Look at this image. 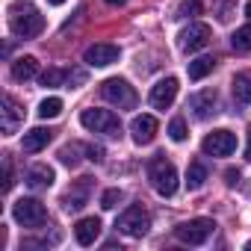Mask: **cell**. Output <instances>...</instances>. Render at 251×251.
Listing matches in <instances>:
<instances>
[{"mask_svg":"<svg viewBox=\"0 0 251 251\" xmlns=\"http://www.w3.org/2000/svg\"><path fill=\"white\" fill-rule=\"evenodd\" d=\"M9 27L18 39H36L42 30H45V18L39 15L36 6H21L15 3L9 9Z\"/></svg>","mask_w":251,"mask_h":251,"instance_id":"1","label":"cell"},{"mask_svg":"<svg viewBox=\"0 0 251 251\" xmlns=\"http://www.w3.org/2000/svg\"><path fill=\"white\" fill-rule=\"evenodd\" d=\"M148 180H151V186L157 189V195L172 198V195L177 192V169H175V163L166 160V157L151 160V166H148Z\"/></svg>","mask_w":251,"mask_h":251,"instance_id":"2","label":"cell"},{"mask_svg":"<svg viewBox=\"0 0 251 251\" xmlns=\"http://www.w3.org/2000/svg\"><path fill=\"white\" fill-rule=\"evenodd\" d=\"M100 98H103L106 103L118 106V109H133V106L139 103L136 89H133L127 80H121V77H109V80L100 86Z\"/></svg>","mask_w":251,"mask_h":251,"instance_id":"3","label":"cell"},{"mask_svg":"<svg viewBox=\"0 0 251 251\" xmlns=\"http://www.w3.org/2000/svg\"><path fill=\"white\" fill-rule=\"evenodd\" d=\"M80 124L86 130H92V133H103V136H121V121H118V115L115 112H109V109H83L80 112Z\"/></svg>","mask_w":251,"mask_h":251,"instance_id":"4","label":"cell"},{"mask_svg":"<svg viewBox=\"0 0 251 251\" xmlns=\"http://www.w3.org/2000/svg\"><path fill=\"white\" fill-rule=\"evenodd\" d=\"M216 230V222L213 219H189V222H180L175 227V236L186 245H204Z\"/></svg>","mask_w":251,"mask_h":251,"instance_id":"5","label":"cell"},{"mask_svg":"<svg viewBox=\"0 0 251 251\" xmlns=\"http://www.w3.org/2000/svg\"><path fill=\"white\" fill-rule=\"evenodd\" d=\"M115 227H118L124 236L139 239V236H145V233H148V227H151V216H148L139 204H133V207H127V210H124V213L118 216Z\"/></svg>","mask_w":251,"mask_h":251,"instance_id":"6","label":"cell"},{"mask_svg":"<svg viewBox=\"0 0 251 251\" xmlns=\"http://www.w3.org/2000/svg\"><path fill=\"white\" fill-rule=\"evenodd\" d=\"M12 216H15V222L24 225V227H42V225L48 222V210H45V204L36 201V198H18V201L12 204Z\"/></svg>","mask_w":251,"mask_h":251,"instance_id":"7","label":"cell"},{"mask_svg":"<svg viewBox=\"0 0 251 251\" xmlns=\"http://www.w3.org/2000/svg\"><path fill=\"white\" fill-rule=\"evenodd\" d=\"M210 39H213V33H210L207 24H189V27L180 30V36H177V48H180L183 53H195V50L207 48Z\"/></svg>","mask_w":251,"mask_h":251,"instance_id":"8","label":"cell"},{"mask_svg":"<svg viewBox=\"0 0 251 251\" xmlns=\"http://www.w3.org/2000/svg\"><path fill=\"white\" fill-rule=\"evenodd\" d=\"M201 148H204V154H210V157H230V154L236 151V136H233L230 130H213V133L204 136Z\"/></svg>","mask_w":251,"mask_h":251,"instance_id":"9","label":"cell"},{"mask_svg":"<svg viewBox=\"0 0 251 251\" xmlns=\"http://www.w3.org/2000/svg\"><path fill=\"white\" fill-rule=\"evenodd\" d=\"M24 121V109L21 103L12 98V95H3V100H0V130H3L6 136H12Z\"/></svg>","mask_w":251,"mask_h":251,"instance_id":"10","label":"cell"},{"mask_svg":"<svg viewBox=\"0 0 251 251\" xmlns=\"http://www.w3.org/2000/svg\"><path fill=\"white\" fill-rule=\"evenodd\" d=\"M157 130H160V124H157L154 115H136L130 121V136H133L136 145H151L154 136H157Z\"/></svg>","mask_w":251,"mask_h":251,"instance_id":"11","label":"cell"},{"mask_svg":"<svg viewBox=\"0 0 251 251\" xmlns=\"http://www.w3.org/2000/svg\"><path fill=\"white\" fill-rule=\"evenodd\" d=\"M118 56H121V50H118L115 45H106V42L92 45V48H86V53H83V59H86L89 65H95V68H106V65L118 62Z\"/></svg>","mask_w":251,"mask_h":251,"instance_id":"12","label":"cell"},{"mask_svg":"<svg viewBox=\"0 0 251 251\" xmlns=\"http://www.w3.org/2000/svg\"><path fill=\"white\" fill-rule=\"evenodd\" d=\"M177 77H163L154 89H151V106H157V109H169L172 103H175V98H177Z\"/></svg>","mask_w":251,"mask_h":251,"instance_id":"13","label":"cell"},{"mask_svg":"<svg viewBox=\"0 0 251 251\" xmlns=\"http://www.w3.org/2000/svg\"><path fill=\"white\" fill-rule=\"evenodd\" d=\"M89 186H92V177H80V183L74 186V189H68L65 192V198H62V207L71 213H77V210H83L86 207V201H89Z\"/></svg>","mask_w":251,"mask_h":251,"instance_id":"14","label":"cell"},{"mask_svg":"<svg viewBox=\"0 0 251 251\" xmlns=\"http://www.w3.org/2000/svg\"><path fill=\"white\" fill-rule=\"evenodd\" d=\"M50 139H53V130H50V127H33L30 133H24L21 148H24L27 154H39L42 148H48Z\"/></svg>","mask_w":251,"mask_h":251,"instance_id":"15","label":"cell"},{"mask_svg":"<svg viewBox=\"0 0 251 251\" xmlns=\"http://www.w3.org/2000/svg\"><path fill=\"white\" fill-rule=\"evenodd\" d=\"M74 236H77L80 245H95V239L100 236V219H95V216L80 219V222L74 225Z\"/></svg>","mask_w":251,"mask_h":251,"instance_id":"16","label":"cell"},{"mask_svg":"<svg viewBox=\"0 0 251 251\" xmlns=\"http://www.w3.org/2000/svg\"><path fill=\"white\" fill-rule=\"evenodd\" d=\"M198 118H207L210 112H213V106H216V92L213 89H204V92H195L192 98H189V103H186Z\"/></svg>","mask_w":251,"mask_h":251,"instance_id":"17","label":"cell"},{"mask_svg":"<svg viewBox=\"0 0 251 251\" xmlns=\"http://www.w3.org/2000/svg\"><path fill=\"white\" fill-rule=\"evenodd\" d=\"M36 74H39V62H36V56H18V59L12 62V80L27 83V80H33Z\"/></svg>","mask_w":251,"mask_h":251,"instance_id":"18","label":"cell"},{"mask_svg":"<svg viewBox=\"0 0 251 251\" xmlns=\"http://www.w3.org/2000/svg\"><path fill=\"white\" fill-rule=\"evenodd\" d=\"M53 183V169H48V166H33L30 172H27V186L30 189H48Z\"/></svg>","mask_w":251,"mask_h":251,"instance_id":"19","label":"cell"},{"mask_svg":"<svg viewBox=\"0 0 251 251\" xmlns=\"http://www.w3.org/2000/svg\"><path fill=\"white\" fill-rule=\"evenodd\" d=\"M233 98L239 103H251V71H239L233 77Z\"/></svg>","mask_w":251,"mask_h":251,"instance_id":"20","label":"cell"},{"mask_svg":"<svg viewBox=\"0 0 251 251\" xmlns=\"http://www.w3.org/2000/svg\"><path fill=\"white\" fill-rule=\"evenodd\" d=\"M213 68H216L213 56H198L189 62V80H204L207 74H213Z\"/></svg>","mask_w":251,"mask_h":251,"instance_id":"21","label":"cell"},{"mask_svg":"<svg viewBox=\"0 0 251 251\" xmlns=\"http://www.w3.org/2000/svg\"><path fill=\"white\" fill-rule=\"evenodd\" d=\"M230 48H233L236 53H248V50H251V24L239 27V30L230 36Z\"/></svg>","mask_w":251,"mask_h":251,"instance_id":"22","label":"cell"},{"mask_svg":"<svg viewBox=\"0 0 251 251\" xmlns=\"http://www.w3.org/2000/svg\"><path fill=\"white\" fill-rule=\"evenodd\" d=\"M204 180H207V169L201 163H189V169H186V186L189 189H201Z\"/></svg>","mask_w":251,"mask_h":251,"instance_id":"23","label":"cell"},{"mask_svg":"<svg viewBox=\"0 0 251 251\" xmlns=\"http://www.w3.org/2000/svg\"><path fill=\"white\" fill-rule=\"evenodd\" d=\"M65 77H68V71H62V68H48V71L39 77V83H42L45 89H53V86H62Z\"/></svg>","mask_w":251,"mask_h":251,"instance_id":"24","label":"cell"},{"mask_svg":"<svg viewBox=\"0 0 251 251\" xmlns=\"http://www.w3.org/2000/svg\"><path fill=\"white\" fill-rule=\"evenodd\" d=\"M80 151H86V148H83V145H77V142L62 145V148H59V160H62L65 166H71V169H74V166L80 163Z\"/></svg>","mask_w":251,"mask_h":251,"instance_id":"25","label":"cell"},{"mask_svg":"<svg viewBox=\"0 0 251 251\" xmlns=\"http://www.w3.org/2000/svg\"><path fill=\"white\" fill-rule=\"evenodd\" d=\"M62 112V100L59 98H45L42 103H39V115L42 118H56Z\"/></svg>","mask_w":251,"mask_h":251,"instance_id":"26","label":"cell"},{"mask_svg":"<svg viewBox=\"0 0 251 251\" xmlns=\"http://www.w3.org/2000/svg\"><path fill=\"white\" fill-rule=\"evenodd\" d=\"M195 15H201V3H198V0H180L177 18H195Z\"/></svg>","mask_w":251,"mask_h":251,"instance_id":"27","label":"cell"},{"mask_svg":"<svg viewBox=\"0 0 251 251\" xmlns=\"http://www.w3.org/2000/svg\"><path fill=\"white\" fill-rule=\"evenodd\" d=\"M169 136H172L175 142H183V139H186V121H183V118H175V121L169 124Z\"/></svg>","mask_w":251,"mask_h":251,"instance_id":"28","label":"cell"},{"mask_svg":"<svg viewBox=\"0 0 251 251\" xmlns=\"http://www.w3.org/2000/svg\"><path fill=\"white\" fill-rule=\"evenodd\" d=\"M121 198H124V195H121V189H106V192H103V198H100V207H103V210H115Z\"/></svg>","mask_w":251,"mask_h":251,"instance_id":"29","label":"cell"},{"mask_svg":"<svg viewBox=\"0 0 251 251\" xmlns=\"http://www.w3.org/2000/svg\"><path fill=\"white\" fill-rule=\"evenodd\" d=\"M12 183H15V180H12V160L6 157V160H3V192H9Z\"/></svg>","mask_w":251,"mask_h":251,"instance_id":"30","label":"cell"},{"mask_svg":"<svg viewBox=\"0 0 251 251\" xmlns=\"http://www.w3.org/2000/svg\"><path fill=\"white\" fill-rule=\"evenodd\" d=\"M86 154H89L86 160H92V163H100L103 160V148L100 145H86Z\"/></svg>","mask_w":251,"mask_h":251,"instance_id":"31","label":"cell"},{"mask_svg":"<svg viewBox=\"0 0 251 251\" xmlns=\"http://www.w3.org/2000/svg\"><path fill=\"white\" fill-rule=\"evenodd\" d=\"M225 177H227V183L233 186V183L239 180V172H233V169H227V172H225Z\"/></svg>","mask_w":251,"mask_h":251,"instance_id":"32","label":"cell"},{"mask_svg":"<svg viewBox=\"0 0 251 251\" xmlns=\"http://www.w3.org/2000/svg\"><path fill=\"white\" fill-rule=\"evenodd\" d=\"M245 160L251 163V127H248V145H245Z\"/></svg>","mask_w":251,"mask_h":251,"instance_id":"33","label":"cell"},{"mask_svg":"<svg viewBox=\"0 0 251 251\" xmlns=\"http://www.w3.org/2000/svg\"><path fill=\"white\" fill-rule=\"evenodd\" d=\"M106 3H109V6H124L127 0H106Z\"/></svg>","mask_w":251,"mask_h":251,"instance_id":"34","label":"cell"},{"mask_svg":"<svg viewBox=\"0 0 251 251\" xmlns=\"http://www.w3.org/2000/svg\"><path fill=\"white\" fill-rule=\"evenodd\" d=\"M48 3H50V6H62V3H65V0H48Z\"/></svg>","mask_w":251,"mask_h":251,"instance_id":"35","label":"cell"},{"mask_svg":"<svg viewBox=\"0 0 251 251\" xmlns=\"http://www.w3.org/2000/svg\"><path fill=\"white\" fill-rule=\"evenodd\" d=\"M245 15L251 18V0H248V3H245Z\"/></svg>","mask_w":251,"mask_h":251,"instance_id":"36","label":"cell"},{"mask_svg":"<svg viewBox=\"0 0 251 251\" xmlns=\"http://www.w3.org/2000/svg\"><path fill=\"white\" fill-rule=\"evenodd\" d=\"M245 248H248V251H251V239H248V242H245Z\"/></svg>","mask_w":251,"mask_h":251,"instance_id":"37","label":"cell"}]
</instances>
